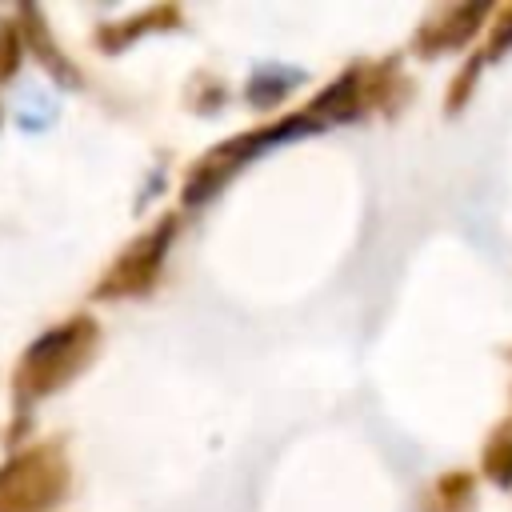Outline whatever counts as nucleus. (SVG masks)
<instances>
[{"label": "nucleus", "mask_w": 512, "mask_h": 512, "mask_svg": "<svg viewBox=\"0 0 512 512\" xmlns=\"http://www.w3.org/2000/svg\"><path fill=\"white\" fill-rule=\"evenodd\" d=\"M16 116H20V124H24L28 132H36V128H44V124L52 120V104H48L40 92H28V96H24V108H20Z\"/></svg>", "instance_id": "obj_8"}, {"label": "nucleus", "mask_w": 512, "mask_h": 512, "mask_svg": "<svg viewBox=\"0 0 512 512\" xmlns=\"http://www.w3.org/2000/svg\"><path fill=\"white\" fill-rule=\"evenodd\" d=\"M304 80V72L300 68H284V64H260L256 72H252V80H248V104L252 108H272L288 88H296Z\"/></svg>", "instance_id": "obj_6"}, {"label": "nucleus", "mask_w": 512, "mask_h": 512, "mask_svg": "<svg viewBox=\"0 0 512 512\" xmlns=\"http://www.w3.org/2000/svg\"><path fill=\"white\" fill-rule=\"evenodd\" d=\"M68 488V460L60 444H40L0 468V512H44Z\"/></svg>", "instance_id": "obj_3"}, {"label": "nucleus", "mask_w": 512, "mask_h": 512, "mask_svg": "<svg viewBox=\"0 0 512 512\" xmlns=\"http://www.w3.org/2000/svg\"><path fill=\"white\" fill-rule=\"evenodd\" d=\"M488 16V4H452V8H444V12H436L424 28H420V36H416V52H424V56H436V52H448V48H460L472 32H476V24Z\"/></svg>", "instance_id": "obj_5"}, {"label": "nucleus", "mask_w": 512, "mask_h": 512, "mask_svg": "<svg viewBox=\"0 0 512 512\" xmlns=\"http://www.w3.org/2000/svg\"><path fill=\"white\" fill-rule=\"evenodd\" d=\"M172 236H176V220H172V216H164L152 232L136 236V240L116 256V264L104 272L96 296H136V292H144V288L156 280Z\"/></svg>", "instance_id": "obj_4"}, {"label": "nucleus", "mask_w": 512, "mask_h": 512, "mask_svg": "<svg viewBox=\"0 0 512 512\" xmlns=\"http://www.w3.org/2000/svg\"><path fill=\"white\" fill-rule=\"evenodd\" d=\"M96 324L92 316H72L56 328H48L20 360L12 384H16V396L20 400H36V396H48L56 388H64L96 352Z\"/></svg>", "instance_id": "obj_1"}, {"label": "nucleus", "mask_w": 512, "mask_h": 512, "mask_svg": "<svg viewBox=\"0 0 512 512\" xmlns=\"http://www.w3.org/2000/svg\"><path fill=\"white\" fill-rule=\"evenodd\" d=\"M20 60V28H0V80L16 72Z\"/></svg>", "instance_id": "obj_9"}, {"label": "nucleus", "mask_w": 512, "mask_h": 512, "mask_svg": "<svg viewBox=\"0 0 512 512\" xmlns=\"http://www.w3.org/2000/svg\"><path fill=\"white\" fill-rule=\"evenodd\" d=\"M484 472H488L500 488L512 484V424H504V428L492 432V440H488V448H484Z\"/></svg>", "instance_id": "obj_7"}, {"label": "nucleus", "mask_w": 512, "mask_h": 512, "mask_svg": "<svg viewBox=\"0 0 512 512\" xmlns=\"http://www.w3.org/2000/svg\"><path fill=\"white\" fill-rule=\"evenodd\" d=\"M316 128H320L316 116H312V112H300V116H292V120H280L276 128H260V132L224 140L220 148H212V152L188 172V180H184V204H204V200H212L260 148L280 144V140H292V136H300V132H316Z\"/></svg>", "instance_id": "obj_2"}, {"label": "nucleus", "mask_w": 512, "mask_h": 512, "mask_svg": "<svg viewBox=\"0 0 512 512\" xmlns=\"http://www.w3.org/2000/svg\"><path fill=\"white\" fill-rule=\"evenodd\" d=\"M508 48H512V8H504L496 16V28H492V40H488V52L484 56H504ZM484 56H480V64H484Z\"/></svg>", "instance_id": "obj_10"}]
</instances>
